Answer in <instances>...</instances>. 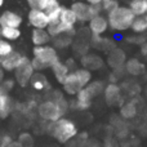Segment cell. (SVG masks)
<instances>
[{
  "mask_svg": "<svg viewBox=\"0 0 147 147\" xmlns=\"http://www.w3.org/2000/svg\"><path fill=\"white\" fill-rule=\"evenodd\" d=\"M127 54L121 48H115L109 52V57H107V65L111 67L114 71L120 69H124L125 63H127Z\"/></svg>",
  "mask_w": 147,
  "mask_h": 147,
  "instance_id": "obj_15",
  "label": "cell"
},
{
  "mask_svg": "<svg viewBox=\"0 0 147 147\" xmlns=\"http://www.w3.org/2000/svg\"><path fill=\"white\" fill-rule=\"evenodd\" d=\"M93 81V74L84 67H78L72 70L70 75L67 76L66 81L62 85V90L66 96L75 97L79 94L84 88L89 85Z\"/></svg>",
  "mask_w": 147,
  "mask_h": 147,
  "instance_id": "obj_7",
  "label": "cell"
},
{
  "mask_svg": "<svg viewBox=\"0 0 147 147\" xmlns=\"http://www.w3.org/2000/svg\"><path fill=\"white\" fill-rule=\"evenodd\" d=\"M140 53L142 57H145V58L147 59V43L142 44V45L140 47Z\"/></svg>",
  "mask_w": 147,
  "mask_h": 147,
  "instance_id": "obj_37",
  "label": "cell"
},
{
  "mask_svg": "<svg viewBox=\"0 0 147 147\" xmlns=\"http://www.w3.org/2000/svg\"><path fill=\"white\" fill-rule=\"evenodd\" d=\"M125 72L129 74L130 76H141L143 74H146L147 69H146V63H143L141 59L136 58H129L125 63V67H124Z\"/></svg>",
  "mask_w": 147,
  "mask_h": 147,
  "instance_id": "obj_20",
  "label": "cell"
},
{
  "mask_svg": "<svg viewBox=\"0 0 147 147\" xmlns=\"http://www.w3.org/2000/svg\"><path fill=\"white\" fill-rule=\"evenodd\" d=\"M61 61L59 52L52 44L44 47H34L31 63L36 72H44L52 69L57 62Z\"/></svg>",
  "mask_w": 147,
  "mask_h": 147,
  "instance_id": "obj_3",
  "label": "cell"
},
{
  "mask_svg": "<svg viewBox=\"0 0 147 147\" xmlns=\"http://www.w3.org/2000/svg\"><path fill=\"white\" fill-rule=\"evenodd\" d=\"M78 23H79L78 18H76L75 13L71 10V8L63 7L61 14H59L58 21L51 23L47 30H48L49 35L52 36V39L58 38V36H62V35L75 36L78 34V31H76V25Z\"/></svg>",
  "mask_w": 147,
  "mask_h": 147,
  "instance_id": "obj_4",
  "label": "cell"
},
{
  "mask_svg": "<svg viewBox=\"0 0 147 147\" xmlns=\"http://www.w3.org/2000/svg\"><path fill=\"white\" fill-rule=\"evenodd\" d=\"M120 3L119 0H103V3H102L101 8H102V13H110L112 12L114 9H116L117 7H120Z\"/></svg>",
  "mask_w": 147,
  "mask_h": 147,
  "instance_id": "obj_30",
  "label": "cell"
},
{
  "mask_svg": "<svg viewBox=\"0 0 147 147\" xmlns=\"http://www.w3.org/2000/svg\"><path fill=\"white\" fill-rule=\"evenodd\" d=\"M63 94L65 93L61 90H53L49 98L39 103L36 114L41 121L49 124V123L58 121L59 119L65 117L66 112L70 110V103L65 98Z\"/></svg>",
  "mask_w": 147,
  "mask_h": 147,
  "instance_id": "obj_1",
  "label": "cell"
},
{
  "mask_svg": "<svg viewBox=\"0 0 147 147\" xmlns=\"http://www.w3.org/2000/svg\"><path fill=\"white\" fill-rule=\"evenodd\" d=\"M125 41L129 43V44H133V45L141 47L142 44L147 43V36L146 35H136V34H133V35H130V36H127V38H125Z\"/></svg>",
  "mask_w": 147,
  "mask_h": 147,
  "instance_id": "obj_29",
  "label": "cell"
},
{
  "mask_svg": "<svg viewBox=\"0 0 147 147\" xmlns=\"http://www.w3.org/2000/svg\"><path fill=\"white\" fill-rule=\"evenodd\" d=\"M30 38L34 47H44L52 44V36L49 35L48 30L44 28H32Z\"/></svg>",
  "mask_w": 147,
  "mask_h": 147,
  "instance_id": "obj_18",
  "label": "cell"
},
{
  "mask_svg": "<svg viewBox=\"0 0 147 147\" xmlns=\"http://www.w3.org/2000/svg\"><path fill=\"white\" fill-rule=\"evenodd\" d=\"M130 31L133 34H136V35H146L147 34V17L146 16H143V17H136Z\"/></svg>",
  "mask_w": 147,
  "mask_h": 147,
  "instance_id": "obj_26",
  "label": "cell"
},
{
  "mask_svg": "<svg viewBox=\"0 0 147 147\" xmlns=\"http://www.w3.org/2000/svg\"><path fill=\"white\" fill-rule=\"evenodd\" d=\"M4 94H7V93H5V90H4V88H3V85L0 84V97L4 96Z\"/></svg>",
  "mask_w": 147,
  "mask_h": 147,
  "instance_id": "obj_39",
  "label": "cell"
},
{
  "mask_svg": "<svg viewBox=\"0 0 147 147\" xmlns=\"http://www.w3.org/2000/svg\"><path fill=\"white\" fill-rule=\"evenodd\" d=\"M35 74H36V71H35V69H34L32 63H31V61H28L13 72V79L16 80L18 86H21V88H27L31 84V80H32Z\"/></svg>",
  "mask_w": 147,
  "mask_h": 147,
  "instance_id": "obj_10",
  "label": "cell"
},
{
  "mask_svg": "<svg viewBox=\"0 0 147 147\" xmlns=\"http://www.w3.org/2000/svg\"><path fill=\"white\" fill-rule=\"evenodd\" d=\"M48 1L49 0H26L30 9H40V10H45Z\"/></svg>",
  "mask_w": 147,
  "mask_h": 147,
  "instance_id": "obj_31",
  "label": "cell"
},
{
  "mask_svg": "<svg viewBox=\"0 0 147 147\" xmlns=\"http://www.w3.org/2000/svg\"><path fill=\"white\" fill-rule=\"evenodd\" d=\"M51 71H52V75H53L54 80H56L57 83L62 86L63 85V83L66 81L67 76L70 75V72H71L72 70L70 69V66L66 63V61H62L61 59V61L57 62V63L52 67Z\"/></svg>",
  "mask_w": 147,
  "mask_h": 147,
  "instance_id": "obj_17",
  "label": "cell"
},
{
  "mask_svg": "<svg viewBox=\"0 0 147 147\" xmlns=\"http://www.w3.org/2000/svg\"><path fill=\"white\" fill-rule=\"evenodd\" d=\"M9 147H21V145H20V143H18V142H13V143H12V145H10Z\"/></svg>",
  "mask_w": 147,
  "mask_h": 147,
  "instance_id": "obj_40",
  "label": "cell"
},
{
  "mask_svg": "<svg viewBox=\"0 0 147 147\" xmlns=\"http://www.w3.org/2000/svg\"><path fill=\"white\" fill-rule=\"evenodd\" d=\"M14 51L16 49H14L13 43H9V41H7V40L0 38V59L7 57V56H9V54H12Z\"/></svg>",
  "mask_w": 147,
  "mask_h": 147,
  "instance_id": "obj_27",
  "label": "cell"
},
{
  "mask_svg": "<svg viewBox=\"0 0 147 147\" xmlns=\"http://www.w3.org/2000/svg\"><path fill=\"white\" fill-rule=\"evenodd\" d=\"M109 27L114 34H124L132 28L136 20V14L130 10L128 5H120L112 12L107 13Z\"/></svg>",
  "mask_w": 147,
  "mask_h": 147,
  "instance_id": "obj_5",
  "label": "cell"
},
{
  "mask_svg": "<svg viewBox=\"0 0 147 147\" xmlns=\"http://www.w3.org/2000/svg\"><path fill=\"white\" fill-rule=\"evenodd\" d=\"M45 132L52 138H54L58 143H62V145L71 142L79 134L78 125L71 119H67V117H62L58 121L47 124Z\"/></svg>",
  "mask_w": 147,
  "mask_h": 147,
  "instance_id": "obj_2",
  "label": "cell"
},
{
  "mask_svg": "<svg viewBox=\"0 0 147 147\" xmlns=\"http://www.w3.org/2000/svg\"><path fill=\"white\" fill-rule=\"evenodd\" d=\"M70 8L74 13H75L76 18H78L79 23H86L92 20L93 17H96L97 14L102 13L101 7H93V5L85 3L84 0H74L70 4Z\"/></svg>",
  "mask_w": 147,
  "mask_h": 147,
  "instance_id": "obj_8",
  "label": "cell"
},
{
  "mask_svg": "<svg viewBox=\"0 0 147 147\" xmlns=\"http://www.w3.org/2000/svg\"><path fill=\"white\" fill-rule=\"evenodd\" d=\"M0 14H1V12H0Z\"/></svg>",
  "mask_w": 147,
  "mask_h": 147,
  "instance_id": "obj_42",
  "label": "cell"
},
{
  "mask_svg": "<svg viewBox=\"0 0 147 147\" xmlns=\"http://www.w3.org/2000/svg\"><path fill=\"white\" fill-rule=\"evenodd\" d=\"M1 85H3V88H4L5 93L9 94L10 92H12L13 89L16 88L17 83H16V80H14L13 78H5V79H4V81L1 83Z\"/></svg>",
  "mask_w": 147,
  "mask_h": 147,
  "instance_id": "obj_32",
  "label": "cell"
},
{
  "mask_svg": "<svg viewBox=\"0 0 147 147\" xmlns=\"http://www.w3.org/2000/svg\"><path fill=\"white\" fill-rule=\"evenodd\" d=\"M14 141L9 134H0V147H9Z\"/></svg>",
  "mask_w": 147,
  "mask_h": 147,
  "instance_id": "obj_33",
  "label": "cell"
},
{
  "mask_svg": "<svg viewBox=\"0 0 147 147\" xmlns=\"http://www.w3.org/2000/svg\"><path fill=\"white\" fill-rule=\"evenodd\" d=\"M30 86L38 93H43V92H49L52 89L51 81L48 80L47 75L44 72H36L34 75L32 80H31Z\"/></svg>",
  "mask_w": 147,
  "mask_h": 147,
  "instance_id": "obj_19",
  "label": "cell"
},
{
  "mask_svg": "<svg viewBox=\"0 0 147 147\" xmlns=\"http://www.w3.org/2000/svg\"><path fill=\"white\" fill-rule=\"evenodd\" d=\"M123 89L119 86V84H109L106 85L103 92L105 96V101L109 106H120L121 107L123 105Z\"/></svg>",
  "mask_w": 147,
  "mask_h": 147,
  "instance_id": "obj_13",
  "label": "cell"
},
{
  "mask_svg": "<svg viewBox=\"0 0 147 147\" xmlns=\"http://www.w3.org/2000/svg\"><path fill=\"white\" fill-rule=\"evenodd\" d=\"M26 18H27L28 26H31L32 28H44V30H47L51 25V18H49L48 13L45 10L28 9Z\"/></svg>",
  "mask_w": 147,
  "mask_h": 147,
  "instance_id": "obj_11",
  "label": "cell"
},
{
  "mask_svg": "<svg viewBox=\"0 0 147 147\" xmlns=\"http://www.w3.org/2000/svg\"><path fill=\"white\" fill-rule=\"evenodd\" d=\"M103 147H120L119 142L115 140L114 137L109 136V137L105 138V142H103Z\"/></svg>",
  "mask_w": 147,
  "mask_h": 147,
  "instance_id": "obj_34",
  "label": "cell"
},
{
  "mask_svg": "<svg viewBox=\"0 0 147 147\" xmlns=\"http://www.w3.org/2000/svg\"><path fill=\"white\" fill-rule=\"evenodd\" d=\"M106 85L103 84V81L101 80H93L86 88H84L79 94H76L74 97L72 102L70 103V109L79 110V111H86L92 107L93 101L99 97L101 94H103Z\"/></svg>",
  "mask_w": 147,
  "mask_h": 147,
  "instance_id": "obj_6",
  "label": "cell"
},
{
  "mask_svg": "<svg viewBox=\"0 0 147 147\" xmlns=\"http://www.w3.org/2000/svg\"><path fill=\"white\" fill-rule=\"evenodd\" d=\"M81 147H101V145H99V142L96 140H88Z\"/></svg>",
  "mask_w": 147,
  "mask_h": 147,
  "instance_id": "obj_35",
  "label": "cell"
},
{
  "mask_svg": "<svg viewBox=\"0 0 147 147\" xmlns=\"http://www.w3.org/2000/svg\"><path fill=\"white\" fill-rule=\"evenodd\" d=\"M14 111V101L9 94L0 97V120H5Z\"/></svg>",
  "mask_w": 147,
  "mask_h": 147,
  "instance_id": "obj_21",
  "label": "cell"
},
{
  "mask_svg": "<svg viewBox=\"0 0 147 147\" xmlns=\"http://www.w3.org/2000/svg\"><path fill=\"white\" fill-rule=\"evenodd\" d=\"M23 23L22 14L14 12V10L5 9L0 14V27H13V28H21Z\"/></svg>",
  "mask_w": 147,
  "mask_h": 147,
  "instance_id": "obj_14",
  "label": "cell"
},
{
  "mask_svg": "<svg viewBox=\"0 0 147 147\" xmlns=\"http://www.w3.org/2000/svg\"><path fill=\"white\" fill-rule=\"evenodd\" d=\"M4 3H5V0H0V8L4 5Z\"/></svg>",
  "mask_w": 147,
  "mask_h": 147,
  "instance_id": "obj_41",
  "label": "cell"
},
{
  "mask_svg": "<svg viewBox=\"0 0 147 147\" xmlns=\"http://www.w3.org/2000/svg\"><path fill=\"white\" fill-rule=\"evenodd\" d=\"M22 36V30L21 28H13V27H0V38L4 40L13 43L21 39Z\"/></svg>",
  "mask_w": 147,
  "mask_h": 147,
  "instance_id": "obj_23",
  "label": "cell"
},
{
  "mask_svg": "<svg viewBox=\"0 0 147 147\" xmlns=\"http://www.w3.org/2000/svg\"><path fill=\"white\" fill-rule=\"evenodd\" d=\"M137 106L133 101L129 102H125L121 107H120V116L123 117L124 120H130V119H134L137 116Z\"/></svg>",
  "mask_w": 147,
  "mask_h": 147,
  "instance_id": "obj_25",
  "label": "cell"
},
{
  "mask_svg": "<svg viewBox=\"0 0 147 147\" xmlns=\"http://www.w3.org/2000/svg\"><path fill=\"white\" fill-rule=\"evenodd\" d=\"M128 7L136 14V17L147 16V0H129Z\"/></svg>",
  "mask_w": 147,
  "mask_h": 147,
  "instance_id": "obj_24",
  "label": "cell"
},
{
  "mask_svg": "<svg viewBox=\"0 0 147 147\" xmlns=\"http://www.w3.org/2000/svg\"><path fill=\"white\" fill-rule=\"evenodd\" d=\"M146 17H147V16H146Z\"/></svg>",
  "mask_w": 147,
  "mask_h": 147,
  "instance_id": "obj_43",
  "label": "cell"
},
{
  "mask_svg": "<svg viewBox=\"0 0 147 147\" xmlns=\"http://www.w3.org/2000/svg\"><path fill=\"white\" fill-rule=\"evenodd\" d=\"M28 61H31V58H28L26 54L14 51L12 54L0 59V65L5 72H14L16 70L20 69L22 65H25Z\"/></svg>",
  "mask_w": 147,
  "mask_h": 147,
  "instance_id": "obj_9",
  "label": "cell"
},
{
  "mask_svg": "<svg viewBox=\"0 0 147 147\" xmlns=\"http://www.w3.org/2000/svg\"><path fill=\"white\" fill-rule=\"evenodd\" d=\"M88 30L93 36H103L107 31L110 30L109 27V21H107V16L101 13L93 17L88 22Z\"/></svg>",
  "mask_w": 147,
  "mask_h": 147,
  "instance_id": "obj_12",
  "label": "cell"
},
{
  "mask_svg": "<svg viewBox=\"0 0 147 147\" xmlns=\"http://www.w3.org/2000/svg\"><path fill=\"white\" fill-rule=\"evenodd\" d=\"M84 1L90 4V5H93V7H101L103 0H84Z\"/></svg>",
  "mask_w": 147,
  "mask_h": 147,
  "instance_id": "obj_36",
  "label": "cell"
},
{
  "mask_svg": "<svg viewBox=\"0 0 147 147\" xmlns=\"http://www.w3.org/2000/svg\"><path fill=\"white\" fill-rule=\"evenodd\" d=\"M5 78H7V76H5V71H4V69L1 67V65H0V84L4 81Z\"/></svg>",
  "mask_w": 147,
  "mask_h": 147,
  "instance_id": "obj_38",
  "label": "cell"
},
{
  "mask_svg": "<svg viewBox=\"0 0 147 147\" xmlns=\"http://www.w3.org/2000/svg\"><path fill=\"white\" fill-rule=\"evenodd\" d=\"M18 143L21 145V147H34L35 145V141H34V137L30 134L28 132H23L18 136Z\"/></svg>",
  "mask_w": 147,
  "mask_h": 147,
  "instance_id": "obj_28",
  "label": "cell"
},
{
  "mask_svg": "<svg viewBox=\"0 0 147 147\" xmlns=\"http://www.w3.org/2000/svg\"><path fill=\"white\" fill-rule=\"evenodd\" d=\"M80 65L81 67L89 70V71H94V70H99L101 67L105 66L103 58L98 54L94 53H88L80 58Z\"/></svg>",
  "mask_w": 147,
  "mask_h": 147,
  "instance_id": "obj_16",
  "label": "cell"
},
{
  "mask_svg": "<svg viewBox=\"0 0 147 147\" xmlns=\"http://www.w3.org/2000/svg\"><path fill=\"white\" fill-rule=\"evenodd\" d=\"M74 40H75V36L62 35V36H58V38L52 39V45L57 51H66V49L71 48L74 45Z\"/></svg>",
  "mask_w": 147,
  "mask_h": 147,
  "instance_id": "obj_22",
  "label": "cell"
}]
</instances>
